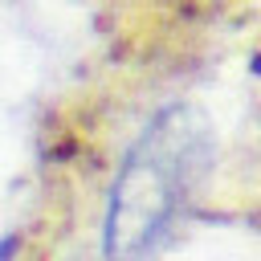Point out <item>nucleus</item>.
Instances as JSON below:
<instances>
[{
  "instance_id": "1",
  "label": "nucleus",
  "mask_w": 261,
  "mask_h": 261,
  "mask_svg": "<svg viewBox=\"0 0 261 261\" xmlns=\"http://www.w3.org/2000/svg\"><path fill=\"white\" fill-rule=\"evenodd\" d=\"M208 163V130L192 106L163 110L130 147L106 212V257L143 261L188 208Z\"/></svg>"
}]
</instances>
